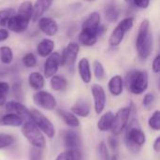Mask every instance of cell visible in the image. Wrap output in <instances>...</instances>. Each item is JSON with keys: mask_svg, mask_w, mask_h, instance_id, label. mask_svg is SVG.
<instances>
[{"mask_svg": "<svg viewBox=\"0 0 160 160\" xmlns=\"http://www.w3.org/2000/svg\"><path fill=\"white\" fill-rule=\"evenodd\" d=\"M52 4V0H37L33 5V14L32 21L38 22L41 17H43L44 13L49 10Z\"/></svg>", "mask_w": 160, "mask_h": 160, "instance_id": "ac0fdd59", "label": "cell"}, {"mask_svg": "<svg viewBox=\"0 0 160 160\" xmlns=\"http://www.w3.org/2000/svg\"><path fill=\"white\" fill-rule=\"evenodd\" d=\"M108 146L111 148V150L113 152V154H118L119 149V141L116 138L115 135H111L108 138Z\"/></svg>", "mask_w": 160, "mask_h": 160, "instance_id": "60d3db41", "label": "cell"}, {"mask_svg": "<svg viewBox=\"0 0 160 160\" xmlns=\"http://www.w3.org/2000/svg\"><path fill=\"white\" fill-rule=\"evenodd\" d=\"M22 61L23 66L27 68H32L37 66V57L32 52H28L25 55H23Z\"/></svg>", "mask_w": 160, "mask_h": 160, "instance_id": "74e56055", "label": "cell"}, {"mask_svg": "<svg viewBox=\"0 0 160 160\" xmlns=\"http://www.w3.org/2000/svg\"><path fill=\"white\" fill-rule=\"evenodd\" d=\"M78 72L84 83L91 82L92 80V71L90 67V62L87 58H82L78 62Z\"/></svg>", "mask_w": 160, "mask_h": 160, "instance_id": "d6986e66", "label": "cell"}, {"mask_svg": "<svg viewBox=\"0 0 160 160\" xmlns=\"http://www.w3.org/2000/svg\"><path fill=\"white\" fill-rule=\"evenodd\" d=\"M70 112L74 113L76 116L82 117V118L87 117L91 112V104L85 98H79L75 102V104L71 107Z\"/></svg>", "mask_w": 160, "mask_h": 160, "instance_id": "e0dca14e", "label": "cell"}, {"mask_svg": "<svg viewBox=\"0 0 160 160\" xmlns=\"http://www.w3.org/2000/svg\"><path fill=\"white\" fill-rule=\"evenodd\" d=\"M7 73H8V69H6V68H0V77L5 76Z\"/></svg>", "mask_w": 160, "mask_h": 160, "instance_id": "c3c4849f", "label": "cell"}, {"mask_svg": "<svg viewBox=\"0 0 160 160\" xmlns=\"http://www.w3.org/2000/svg\"><path fill=\"white\" fill-rule=\"evenodd\" d=\"M18 15H21L28 20L31 21L32 19V14H33V4L31 1H23L21 3V5L18 8V11H17Z\"/></svg>", "mask_w": 160, "mask_h": 160, "instance_id": "f1b7e54d", "label": "cell"}, {"mask_svg": "<svg viewBox=\"0 0 160 160\" xmlns=\"http://www.w3.org/2000/svg\"><path fill=\"white\" fill-rule=\"evenodd\" d=\"M98 155L99 160H111V156L109 154V149L106 142H99L98 146Z\"/></svg>", "mask_w": 160, "mask_h": 160, "instance_id": "d590c367", "label": "cell"}, {"mask_svg": "<svg viewBox=\"0 0 160 160\" xmlns=\"http://www.w3.org/2000/svg\"><path fill=\"white\" fill-rule=\"evenodd\" d=\"M10 91L13 95V97L16 98L17 101L22 102L23 99V93H22V87L21 82H14L12 86L10 87Z\"/></svg>", "mask_w": 160, "mask_h": 160, "instance_id": "8d00e7d4", "label": "cell"}, {"mask_svg": "<svg viewBox=\"0 0 160 160\" xmlns=\"http://www.w3.org/2000/svg\"><path fill=\"white\" fill-rule=\"evenodd\" d=\"M135 47L139 57L142 60L147 59L154 50V36L148 20H143L140 24Z\"/></svg>", "mask_w": 160, "mask_h": 160, "instance_id": "7a4b0ae2", "label": "cell"}, {"mask_svg": "<svg viewBox=\"0 0 160 160\" xmlns=\"http://www.w3.org/2000/svg\"><path fill=\"white\" fill-rule=\"evenodd\" d=\"M93 70H94V75L96 77V79L101 81L105 78L106 76V71L104 68V66L102 65L101 62L95 60L93 63Z\"/></svg>", "mask_w": 160, "mask_h": 160, "instance_id": "1f68e13d", "label": "cell"}, {"mask_svg": "<svg viewBox=\"0 0 160 160\" xmlns=\"http://www.w3.org/2000/svg\"><path fill=\"white\" fill-rule=\"evenodd\" d=\"M22 134L27 140V142L38 149H44L46 146V139L39 128L32 122V120H26L22 125Z\"/></svg>", "mask_w": 160, "mask_h": 160, "instance_id": "277c9868", "label": "cell"}, {"mask_svg": "<svg viewBox=\"0 0 160 160\" xmlns=\"http://www.w3.org/2000/svg\"><path fill=\"white\" fill-rule=\"evenodd\" d=\"M69 160H84V156L81 148H72L68 151Z\"/></svg>", "mask_w": 160, "mask_h": 160, "instance_id": "f35d334b", "label": "cell"}, {"mask_svg": "<svg viewBox=\"0 0 160 160\" xmlns=\"http://www.w3.org/2000/svg\"><path fill=\"white\" fill-rule=\"evenodd\" d=\"M109 92L113 97H119L122 95L124 90V80L120 75L112 76L108 82Z\"/></svg>", "mask_w": 160, "mask_h": 160, "instance_id": "44dd1931", "label": "cell"}, {"mask_svg": "<svg viewBox=\"0 0 160 160\" xmlns=\"http://www.w3.org/2000/svg\"><path fill=\"white\" fill-rule=\"evenodd\" d=\"M100 14L97 11H94L89 14V16L83 21L82 28H89L93 30H101L103 26L100 23Z\"/></svg>", "mask_w": 160, "mask_h": 160, "instance_id": "603a6c76", "label": "cell"}, {"mask_svg": "<svg viewBox=\"0 0 160 160\" xmlns=\"http://www.w3.org/2000/svg\"><path fill=\"white\" fill-rule=\"evenodd\" d=\"M30 118L32 122L39 128V130L45 134L48 138L52 139L55 135V128L53 124L41 112L37 109L30 110Z\"/></svg>", "mask_w": 160, "mask_h": 160, "instance_id": "8992f818", "label": "cell"}, {"mask_svg": "<svg viewBox=\"0 0 160 160\" xmlns=\"http://www.w3.org/2000/svg\"><path fill=\"white\" fill-rule=\"evenodd\" d=\"M104 31V27L101 30H93V29H89V28H82L78 39L79 42L86 47H91L94 46L99 36H101L102 32Z\"/></svg>", "mask_w": 160, "mask_h": 160, "instance_id": "7c38bea8", "label": "cell"}, {"mask_svg": "<svg viewBox=\"0 0 160 160\" xmlns=\"http://www.w3.org/2000/svg\"><path fill=\"white\" fill-rule=\"evenodd\" d=\"M129 119H130L129 106L124 107V108H121L120 110H118L117 112L114 114L112 126L111 128L112 135L118 136V135L122 134L125 131V129L129 122Z\"/></svg>", "mask_w": 160, "mask_h": 160, "instance_id": "ba28073f", "label": "cell"}, {"mask_svg": "<svg viewBox=\"0 0 160 160\" xmlns=\"http://www.w3.org/2000/svg\"><path fill=\"white\" fill-rule=\"evenodd\" d=\"M53 49H54L53 40L50 38H44L38 44L37 52L41 57H47L53 52Z\"/></svg>", "mask_w": 160, "mask_h": 160, "instance_id": "4316f807", "label": "cell"}, {"mask_svg": "<svg viewBox=\"0 0 160 160\" xmlns=\"http://www.w3.org/2000/svg\"><path fill=\"white\" fill-rule=\"evenodd\" d=\"M43 153L42 149L31 147L29 150V160H42Z\"/></svg>", "mask_w": 160, "mask_h": 160, "instance_id": "b9f144b4", "label": "cell"}, {"mask_svg": "<svg viewBox=\"0 0 160 160\" xmlns=\"http://www.w3.org/2000/svg\"><path fill=\"white\" fill-rule=\"evenodd\" d=\"M57 114L61 117V119L65 122V124L68 127H69L71 128H75L80 126V120H79L78 116H76L71 112H68V111H66L63 109H58Z\"/></svg>", "mask_w": 160, "mask_h": 160, "instance_id": "cb8c5ba5", "label": "cell"}, {"mask_svg": "<svg viewBox=\"0 0 160 160\" xmlns=\"http://www.w3.org/2000/svg\"><path fill=\"white\" fill-rule=\"evenodd\" d=\"M113 117H114V113L112 111H108L105 113H103L98 121L97 124L98 129L102 132L111 130L113 122Z\"/></svg>", "mask_w": 160, "mask_h": 160, "instance_id": "d4e9b609", "label": "cell"}, {"mask_svg": "<svg viewBox=\"0 0 160 160\" xmlns=\"http://www.w3.org/2000/svg\"><path fill=\"white\" fill-rule=\"evenodd\" d=\"M85 2H93V1H95V0H84Z\"/></svg>", "mask_w": 160, "mask_h": 160, "instance_id": "f907efd6", "label": "cell"}, {"mask_svg": "<svg viewBox=\"0 0 160 160\" xmlns=\"http://www.w3.org/2000/svg\"><path fill=\"white\" fill-rule=\"evenodd\" d=\"M29 22H30V20H28V19L21 16V15H18L16 13L14 16H12L9 19L7 25H8V30H10L11 32L22 33L28 28Z\"/></svg>", "mask_w": 160, "mask_h": 160, "instance_id": "5bb4252c", "label": "cell"}, {"mask_svg": "<svg viewBox=\"0 0 160 160\" xmlns=\"http://www.w3.org/2000/svg\"><path fill=\"white\" fill-rule=\"evenodd\" d=\"M150 5V0H134V6L139 8H147Z\"/></svg>", "mask_w": 160, "mask_h": 160, "instance_id": "ee69618b", "label": "cell"}, {"mask_svg": "<svg viewBox=\"0 0 160 160\" xmlns=\"http://www.w3.org/2000/svg\"><path fill=\"white\" fill-rule=\"evenodd\" d=\"M60 67H61L60 53L57 52H52L49 56H47V59L44 63V77L45 78L52 77L57 73Z\"/></svg>", "mask_w": 160, "mask_h": 160, "instance_id": "8fae6325", "label": "cell"}, {"mask_svg": "<svg viewBox=\"0 0 160 160\" xmlns=\"http://www.w3.org/2000/svg\"><path fill=\"white\" fill-rule=\"evenodd\" d=\"M23 122L24 120L21 116L12 112H8L4 114L3 116H1L0 118V126H3V127L18 128V127H22Z\"/></svg>", "mask_w": 160, "mask_h": 160, "instance_id": "7402d4cb", "label": "cell"}, {"mask_svg": "<svg viewBox=\"0 0 160 160\" xmlns=\"http://www.w3.org/2000/svg\"><path fill=\"white\" fill-rule=\"evenodd\" d=\"M91 94L94 98V109L97 114H101L106 107L107 103V97L104 88L98 84L94 83L91 86Z\"/></svg>", "mask_w": 160, "mask_h": 160, "instance_id": "30bf717a", "label": "cell"}, {"mask_svg": "<svg viewBox=\"0 0 160 160\" xmlns=\"http://www.w3.org/2000/svg\"><path fill=\"white\" fill-rule=\"evenodd\" d=\"M50 85H51V88L53 90V91H56V92H62V91H65L68 87V81L60 76V75H53L52 77L50 78Z\"/></svg>", "mask_w": 160, "mask_h": 160, "instance_id": "83f0119b", "label": "cell"}, {"mask_svg": "<svg viewBox=\"0 0 160 160\" xmlns=\"http://www.w3.org/2000/svg\"><path fill=\"white\" fill-rule=\"evenodd\" d=\"M8 36H9V33L7 29H4V28L0 29V42L7 40Z\"/></svg>", "mask_w": 160, "mask_h": 160, "instance_id": "f6af8a7d", "label": "cell"}, {"mask_svg": "<svg viewBox=\"0 0 160 160\" xmlns=\"http://www.w3.org/2000/svg\"><path fill=\"white\" fill-rule=\"evenodd\" d=\"M15 142V137L10 134L0 133V150L11 146Z\"/></svg>", "mask_w": 160, "mask_h": 160, "instance_id": "836d02e7", "label": "cell"}, {"mask_svg": "<svg viewBox=\"0 0 160 160\" xmlns=\"http://www.w3.org/2000/svg\"><path fill=\"white\" fill-rule=\"evenodd\" d=\"M156 101V97L153 93H147L142 99V105L145 109L150 110L152 108V106L155 104Z\"/></svg>", "mask_w": 160, "mask_h": 160, "instance_id": "ab89813d", "label": "cell"}, {"mask_svg": "<svg viewBox=\"0 0 160 160\" xmlns=\"http://www.w3.org/2000/svg\"><path fill=\"white\" fill-rule=\"evenodd\" d=\"M10 92V86L7 82L0 81V106H3L7 102V98Z\"/></svg>", "mask_w": 160, "mask_h": 160, "instance_id": "d6a6232c", "label": "cell"}, {"mask_svg": "<svg viewBox=\"0 0 160 160\" xmlns=\"http://www.w3.org/2000/svg\"><path fill=\"white\" fill-rule=\"evenodd\" d=\"M153 149L155 150L156 153H159L160 152V137H158L154 142V145H153Z\"/></svg>", "mask_w": 160, "mask_h": 160, "instance_id": "7dc6e473", "label": "cell"}, {"mask_svg": "<svg viewBox=\"0 0 160 160\" xmlns=\"http://www.w3.org/2000/svg\"><path fill=\"white\" fill-rule=\"evenodd\" d=\"M38 22L39 30L46 36L52 37L57 33L58 24L53 19L49 17H41Z\"/></svg>", "mask_w": 160, "mask_h": 160, "instance_id": "9a60e30c", "label": "cell"}, {"mask_svg": "<svg viewBox=\"0 0 160 160\" xmlns=\"http://www.w3.org/2000/svg\"><path fill=\"white\" fill-rule=\"evenodd\" d=\"M124 132L125 143L128 149L133 154L139 153L142 146L146 142V136L142 131L136 115H130L129 122Z\"/></svg>", "mask_w": 160, "mask_h": 160, "instance_id": "6da1fadb", "label": "cell"}, {"mask_svg": "<svg viewBox=\"0 0 160 160\" xmlns=\"http://www.w3.org/2000/svg\"><path fill=\"white\" fill-rule=\"evenodd\" d=\"M134 25V19L133 17H127L124 20H122L116 27L112 30L111 33L109 43L112 47H117L121 44L123 41L126 34L132 29Z\"/></svg>", "mask_w": 160, "mask_h": 160, "instance_id": "5b68a950", "label": "cell"}, {"mask_svg": "<svg viewBox=\"0 0 160 160\" xmlns=\"http://www.w3.org/2000/svg\"><path fill=\"white\" fill-rule=\"evenodd\" d=\"M16 14V10L14 8H8L0 10V26L7 25L9 19Z\"/></svg>", "mask_w": 160, "mask_h": 160, "instance_id": "4dcf8cb0", "label": "cell"}, {"mask_svg": "<svg viewBox=\"0 0 160 160\" xmlns=\"http://www.w3.org/2000/svg\"><path fill=\"white\" fill-rule=\"evenodd\" d=\"M148 125L150 128L155 131L160 130V112L158 110L155 111L148 120Z\"/></svg>", "mask_w": 160, "mask_h": 160, "instance_id": "e575fe53", "label": "cell"}, {"mask_svg": "<svg viewBox=\"0 0 160 160\" xmlns=\"http://www.w3.org/2000/svg\"><path fill=\"white\" fill-rule=\"evenodd\" d=\"M28 83L30 87L35 91L42 90L45 85V77L38 71L32 72L28 77Z\"/></svg>", "mask_w": 160, "mask_h": 160, "instance_id": "484cf974", "label": "cell"}, {"mask_svg": "<svg viewBox=\"0 0 160 160\" xmlns=\"http://www.w3.org/2000/svg\"><path fill=\"white\" fill-rule=\"evenodd\" d=\"M79 52H80V45L74 41L69 42L68 46L63 50L62 54H60L61 67H65L69 71H73Z\"/></svg>", "mask_w": 160, "mask_h": 160, "instance_id": "52a82bcc", "label": "cell"}, {"mask_svg": "<svg viewBox=\"0 0 160 160\" xmlns=\"http://www.w3.org/2000/svg\"><path fill=\"white\" fill-rule=\"evenodd\" d=\"M129 7H134V0H125Z\"/></svg>", "mask_w": 160, "mask_h": 160, "instance_id": "681fc988", "label": "cell"}, {"mask_svg": "<svg viewBox=\"0 0 160 160\" xmlns=\"http://www.w3.org/2000/svg\"><path fill=\"white\" fill-rule=\"evenodd\" d=\"M55 160H69V157H68V151H67V152H62V153H60V154L56 157Z\"/></svg>", "mask_w": 160, "mask_h": 160, "instance_id": "bcb514c9", "label": "cell"}, {"mask_svg": "<svg viewBox=\"0 0 160 160\" xmlns=\"http://www.w3.org/2000/svg\"><path fill=\"white\" fill-rule=\"evenodd\" d=\"M104 15L106 21L111 23L115 22L118 20L120 16V8H118L114 0H110L109 2H107L104 8Z\"/></svg>", "mask_w": 160, "mask_h": 160, "instance_id": "ffe728a7", "label": "cell"}, {"mask_svg": "<svg viewBox=\"0 0 160 160\" xmlns=\"http://www.w3.org/2000/svg\"><path fill=\"white\" fill-rule=\"evenodd\" d=\"M5 108H6V111L8 112L15 113V114L21 116L24 121L31 120V118H30V110H28L20 101H17V100L8 101L5 104Z\"/></svg>", "mask_w": 160, "mask_h": 160, "instance_id": "4fadbf2b", "label": "cell"}, {"mask_svg": "<svg viewBox=\"0 0 160 160\" xmlns=\"http://www.w3.org/2000/svg\"><path fill=\"white\" fill-rule=\"evenodd\" d=\"M152 70L154 73L156 74H158L160 71V55L158 54L155 59L153 60V63H152Z\"/></svg>", "mask_w": 160, "mask_h": 160, "instance_id": "7bdbcfd3", "label": "cell"}, {"mask_svg": "<svg viewBox=\"0 0 160 160\" xmlns=\"http://www.w3.org/2000/svg\"><path fill=\"white\" fill-rule=\"evenodd\" d=\"M126 84L133 95H142L148 88L149 75L143 70H131L126 77Z\"/></svg>", "mask_w": 160, "mask_h": 160, "instance_id": "3957f363", "label": "cell"}, {"mask_svg": "<svg viewBox=\"0 0 160 160\" xmlns=\"http://www.w3.org/2000/svg\"><path fill=\"white\" fill-rule=\"evenodd\" d=\"M63 142L65 147L68 149L81 148L82 146L81 137L75 130H65L63 134Z\"/></svg>", "mask_w": 160, "mask_h": 160, "instance_id": "2e32d148", "label": "cell"}, {"mask_svg": "<svg viewBox=\"0 0 160 160\" xmlns=\"http://www.w3.org/2000/svg\"><path fill=\"white\" fill-rule=\"evenodd\" d=\"M13 60V52L8 46L0 47V62L4 65H9Z\"/></svg>", "mask_w": 160, "mask_h": 160, "instance_id": "f546056e", "label": "cell"}, {"mask_svg": "<svg viewBox=\"0 0 160 160\" xmlns=\"http://www.w3.org/2000/svg\"><path fill=\"white\" fill-rule=\"evenodd\" d=\"M33 100L38 108L45 111H53L57 106L55 98L51 93L43 90L37 91L33 96Z\"/></svg>", "mask_w": 160, "mask_h": 160, "instance_id": "9c48e42d", "label": "cell"}]
</instances>
